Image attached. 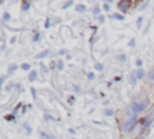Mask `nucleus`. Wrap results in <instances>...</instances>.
Returning <instances> with one entry per match:
<instances>
[{
  "instance_id": "f257e3e1",
  "label": "nucleus",
  "mask_w": 154,
  "mask_h": 139,
  "mask_svg": "<svg viewBox=\"0 0 154 139\" xmlns=\"http://www.w3.org/2000/svg\"><path fill=\"white\" fill-rule=\"evenodd\" d=\"M148 104H149V99H146V100H143V102H141V103H134V104L131 105V110L134 111L135 115H136L137 112L145 110L146 108L148 106Z\"/></svg>"
},
{
  "instance_id": "f03ea898",
  "label": "nucleus",
  "mask_w": 154,
  "mask_h": 139,
  "mask_svg": "<svg viewBox=\"0 0 154 139\" xmlns=\"http://www.w3.org/2000/svg\"><path fill=\"white\" fill-rule=\"evenodd\" d=\"M136 120H137V116L136 115H134V116H131L129 120H128L126 122H124L123 123V126H122V132H129L132 127L135 126V122H136Z\"/></svg>"
},
{
  "instance_id": "7ed1b4c3",
  "label": "nucleus",
  "mask_w": 154,
  "mask_h": 139,
  "mask_svg": "<svg viewBox=\"0 0 154 139\" xmlns=\"http://www.w3.org/2000/svg\"><path fill=\"white\" fill-rule=\"evenodd\" d=\"M129 7H130V1H128V0H122V1L118 3V9L122 12H126V10H129Z\"/></svg>"
},
{
  "instance_id": "20e7f679",
  "label": "nucleus",
  "mask_w": 154,
  "mask_h": 139,
  "mask_svg": "<svg viewBox=\"0 0 154 139\" xmlns=\"http://www.w3.org/2000/svg\"><path fill=\"white\" fill-rule=\"evenodd\" d=\"M28 79H29L30 82L35 81V80L38 79V71L36 70H32V71H30V74H29V78Z\"/></svg>"
},
{
  "instance_id": "39448f33",
  "label": "nucleus",
  "mask_w": 154,
  "mask_h": 139,
  "mask_svg": "<svg viewBox=\"0 0 154 139\" xmlns=\"http://www.w3.org/2000/svg\"><path fill=\"white\" fill-rule=\"evenodd\" d=\"M86 10H87L86 5H83V4H77L76 5V11L77 12H84Z\"/></svg>"
},
{
  "instance_id": "423d86ee",
  "label": "nucleus",
  "mask_w": 154,
  "mask_h": 139,
  "mask_svg": "<svg viewBox=\"0 0 154 139\" xmlns=\"http://www.w3.org/2000/svg\"><path fill=\"white\" fill-rule=\"evenodd\" d=\"M136 78H137V79H142V78H145V70H143L142 68L137 69V71H136Z\"/></svg>"
},
{
  "instance_id": "0eeeda50",
  "label": "nucleus",
  "mask_w": 154,
  "mask_h": 139,
  "mask_svg": "<svg viewBox=\"0 0 154 139\" xmlns=\"http://www.w3.org/2000/svg\"><path fill=\"white\" fill-rule=\"evenodd\" d=\"M48 52H49L48 50H45V51H42L41 53H39V55L35 56V58H36V59H41V58H43V57H46V56L48 55Z\"/></svg>"
},
{
  "instance_id": "6e6552de",
  "label": "nucleus",
  "mask_w": 154,
  "mask_h": 139,
  "mask_svg": "<svg viewBox=\"0 0 154 139\" xmlns=\"http://www.w3.org/2000/svg\"><path fill=\"white\" fill-rule=\"evenodd\" d=\"M29 7H30V3H28V1H22V10L23 11H28L29 10Z\"/></svg>"
},
{
  "instance_id": "1a4fd4ad",
  "label": "nucleus",
  "mask_w": 154,
  "mask_h": 139,
  "mask_svg": "<svg viewBox=\"0 0 154 139\" xmlns=\"http://www.w3.org/2000/svg\"><path fill=\"white\" fill-rule=\"evenodd\" d=\"M17 68H18V65H17V64H11V65L9 67V73H10V74L13 73V71L16 70Z\"/></svg>"
},
{
  "instance_id": "9d476101",
  "label": "nucleus",
  "mask_w": 154,
  "mask_h": 139,
  "mask_svg": "<svg viewBox=\"0 0 154 139\" xmlns=\"http://www.w3.org/2000/svg\"><path fill=\"white\" fill-rule=\"evenodd\" d=\"M113 17L117 18V19H119V21H123V19H124V16H123L122 13H118V12H116V13L113 15Z\"/></svg>"
},
{
  "instance_id": "9b49d317",
  "label": "nucleus",
  "mask_w": 154,
  "mask_h": 139,
  "mask_svg": "<svg viewBox=\"0 0 154 139\" xmlns=\"http://www.w3.org/2000/svg\"><path fill=\"white\" fill-rule=\"evenodd\" d=\"M20 68H22L23 70L27 71V70H29V69H30V64H28V63H23L22 65H20Z\"/></svg>"
},
{
  "instance_id": "f8f14e48",
  "label": "nucleus",
  "mask_w": 154,
  "mask_h": 139,
  "mask_svg": "<svg viewBox=\"0 0 154 139\" xmlns=\"http://www.w3.org/2000/svg\"><path fill=\"white\" fill-rule=\"evenodd\" d=\"M10 18H11V15H10L9 12H5V13L3 15V19H4V21H9Z\"/></svg>"
},
{
  "instance_id": "ddd939ff",
  "label": "nucleus",
  "mask_w": 154,
  "mask_h": 139,
  "mask_svg": "<svg viewBox=\"0 0 154 139\" xmlns=\"http://www.w3.org/2000/svg\"><path fill=\"white\" fill-rule=\"evenodd\" d=\"M40 38H41V35H40V33H36L34 35V38H33V41L34 43H38V41L40 40Z\"/></svg>"
},
{
  "instance_id": "4468645a",
  "label": "nucleus",
  "mask_w": 154,
  "mask_h": 139,
  "mask_svg": "<svg viewBox=\"0 0 154 139\" xmlns=\"http://www.w3.org/2000/svg\"><path fill=\"white\" fill-rule=\"evenodd\" d=\"M95 68H96V70L101 71L102 69H104V65H102L101 63H95Z\"/></svg>"
},
{
  "instance_id": "2eb2a0df",
  "label": "nucleus",
  "mask_w": 154,
  "mask_h": 139,
  "mask_svg": "<svg viewBox=\"0 0 154 139\" xmlns=\"http://www.w3.org/2000/svg\"><path fill=\"white\" fill-rule=\"evenodd\" d=\"M58 68L61 70L64 68V62H63V59H58Z\"/></svg>"
},
{
  "instance_id": "dca6fc26",
  "label": "nucleus",
  "mask_w": 154,
  "mask_h": 139,
  "mask_svg": "<svg viewBox=\"0 0 154 139\" xmlns=\"http://www.w3.org/2000/svg\"><path fill=\"white\" fill-rule=\"evenodd\" d=\"M30 91H32L33 98H34V99H36V90H35V88H34V87H32V88H30Z\"/></svg>"
},
{
  "instance_id": "f3484780",
  "label": "nucleus",
  "mask_w": 154,
  "mask_h": 139,
  "mask_svg": "<svg viewBox=\"0 0 154 139\" xmlns=\"http://www.w3.org/2000/svg\"><path fill=\"white\" fill-rule=\"evenodd\" d=\"M74 4V1H71V0H70V1H68V3H65L64 5H63V9H66V7H69V6H71V5H72Z\"/></svg>"
},
{
  "instance_id": "a211bd4d",
  "label": "nucleus",
  "mask_w": 154,
  "mask_h": 139,
  "mask_svg": "<svg viewBox=\"0 0 154 139\" xmlns=\"http://www.w3.org/2000/svg\"><path fill=\"white\" fill-rule=\"evenodd\" d=\"M148 78H149V80L151 81H154V69L151 71V73H149V75H148Z\"/></svg>"
},
{
  "instance_id": "6ab92c4d",
  "label": "nucleus",
  "mask_w": 154,
  "mask_h": 139,
  "mask_svg": "<svg viewBox=\"0 0 154 139\" xmlns=\"http://www.w3.org/2000/svg\"><path fill=\"white\" fill-rule=\"evenodd\" d=\"M102 7H104V10H105V11H110V5L107 4V3H105L104 5H102Z\"/></svg>"
},
{
  "instance_id": "aec40b11",
  "label": "nucleus",
  "mask_w": 154,
  "mask_h": 139,
  "mask_svg": "<svg viewBox=\"0 0 154 139\" xmlns=\"http://www.w3.org/2000/svg\"><path fill=\"white\" fill-rule=\"evenodd\" d=\"M105 112H106L107 116H112V115H113V110H111V109H107Z\"/></svg>"
},
{
  "instance_id": "412c9836",
  "label": "nucleus",
  "mask_w": 154,
  "mask_h": 139,
  "mask_svg": "<svg viewBox=\"0 0 154 139\" xmlns=\"http://www.w3.org/2000/svg\"><path fill=\"white\" fill-rule=\"evenodd\" d=\"M49 25H51V19L47 18L46 19V23H45V28H49Z\"/></svg>"
},
{
  "instance_id": "4be33fe9",
  "label": "nucleus",
  "mask_w": 154,
  "mask_h": 139,
  "mask_svg": "<svg viewBox=\"0 0 154 139\" xmlns=\"http://www.w3.org/2000/svg\"><path fill=\"white\" fill-rule=\"evenodd\" d=\"M93 12H94V15H100V7H95L94 10H93Z\"/></svg>"
},
{
  "instance_id": "5701e85b",
  "label": "nucleus",
  "mask_w": 154,
  "mask_h": 139,
  "mask_svg": "<svg viewBox=\"0 0 154 139\" xmlns=\"http://www.w3.org/2000/svg\"><path fill=\"white\" fill-rule=\"evenodd\" d=\"M5 119H6V120H10V121H12V120L14 119V116H13V115H6V116H5Z\"/></svg>"
},
{
  "instance_id": "b1692460",
  "label": "nucleus",
  "mask_w": 154,
  "mask_h": 139,
  "mask_svg": "<svg viewBox=\"0 0 154 139\" xmlns=\"http://www.w3.org/2000/svg\"><path fill=\"white\" fill-rule=\"evenodd\" d=\"M119 59H120L122 62H125V61H126V56H125V55H120V56H119Z\"/></svg>"
},
{
  "instance_id": "393cba45",
  "label": "nucleus",
  "mask_w": 154,
  "mask_h": 139,
  "mask_svg": "<svg viewBox=\"0 0 154 139\" xmlns=\"http://www.w3.org/2000/svg\"><path fill=\"white\" fill-rule=\"evenodd\" d=\"M24 127H25V130H27V132H28L29 134H30V133H32V128H30L28 125H24Z\"/></svg>"
},
{
  "instance_id": "a878e982",
  "label": "nucleus",
  "mask_w": 154,
  "mask_h": 139,
  "mask_svg": "<svg viewBox=\"0 0 154 139\" xmlns=\"http://www.w3.org/2000/svg\"><path fill=\"white\" fill-rule=\"evenodd\" d=\"M136 65L138 67V68H140V67L142 65V61H141V59H137V61H136Z\"/></svg>"
},
{
  "instance_id": "bb28decb",
  "label": "nucleus",
  "mask_w": 154,
  "mask_h": 139,
  "mask_svg": "<svg viewBox=\"0 0 154 139\" xmlns=\"http://www.w3.org/2000/svg\"><path fill=\"white\" fill-rule=\"evenodd\" d=\"M45 119H46V120H54L52 116H51V115H47V114L45 115Z\"/></svg>"
},
{
  "instance_id": "cd10ccee",
  "label": "nucleus",
  "mask_w": 154,
  "mask_h": 139,
  "mask_svg": "<svg viewBox=\"0 0 154 139\" xmlns=\"http://www.w3.org/2000/svg\"><path fill=\"white\" fill-rule=\"evenodd\" d=\"M88 79H89V80H93V79H94V73H89V74H88Z\"/></svg>"
},
{
  "instance_id": "c85d7f7f",
  "label": "nucleus",
  "mask_w": 154,
  "mask_h": 139,
  "mask_svg": "<svg viewBox=\"0 0 154 139\" xmlns=\"http://www.w3.org/2000/svg\"><path fill=\"white\" fill-rule=\"evenodd\" d=\"M104 21H105V17H104V16H99V22H100V23H102Z\"/></svg>"
},
{
  "instance_id": "c756f323",
  "label": "nucleus",
  "mask_w": 154,
  "mask_h": 139,
  "mask_svg": "<svg viewBox=\"0 0 154 139\" xmlns=\"http://www.w3.org/2000/svg\"><path fill=\"white\" fill-rule=\"evenodd\" d=\"M142 19H143L142 17H140V18H138V19H137V25H140V24L142 23Z\"/></svg>"
},
{
  "instance_id": "7c9ffc66",
  "label": "nucleus",
  "mask_w": 154,
  "mask_h": 139,
  "mask_svg": "<svg viewBox=\"0 0 154 139\" xmlns=\"http://www.w3.org/2000/svg\"><path fill=\"white\" fill-rule=\"evenodd\" d=\"M41 68H42V71H43V73H46V71H47V69H46V67H45L43 64H41Z\"/></svg>"
},
{
  "instance_id": "2f4dec72",
  "label": "nucleus",
  "mask_w": 154,
  "mask_h": 139,
  "mask_svg": "<svg viewBox=\"0 0 154 139\" xmlns=\"http://www.w3.org/2000/svg\"><path fill=\"white\" fill-rule=\"evenodd\" d=\"M16 39H17L16 37H13V38L11 39V44H14V43H16Z\"/></svg>"
},
{
  "instance_id": "473e14b6",
  "label": "nucleus",
  "mask_w": 154,
  "mask_h": 139,
  "mask_svg": "<svg viewBox=\"0 0 154 139\" xmlns=\"http://www.w3.org/2000/svg\"><path fill=\"white\" fill-rule=\"evenodd\" d=\"M64 53H66V50H61L59 52V55H64Z\"/></svg>"
},
{
  "instance_id": "72a5a7b5",
  "label": "nucleus",
  "mask_w": 154,
  "mask_h": 139,
  "mask_svg": "<svg viewBox=\"0 0 154 139\" xmlns=\"http://www.w3.org/2000/svg\"><path fill=\"white\" fill-rule=\"evenodd\" d=\"M134 44H135V40H131L130 43H129V45H130V46H132V45H134Z\"/></svg>"
},
{
  "instance_id": "f704fd0d",
  "label": "nucleus",
  "mask_w": 154,
  "mask_h": 139,
  "mask_svg": "<svg viewBox=\"0 0 154 139\" xmlns=\"http://www.w3.org/2000/svg\"><path fill=\"white\" fill-rule=\"evenodd\" d=\"M75 91H76V92H80L81 88H80V87H75Z\"/></svg>"
}]
</instances>
